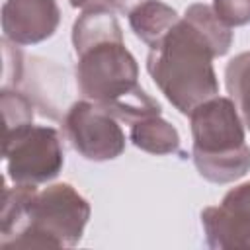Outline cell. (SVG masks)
<instances>
[{
	"label": "cell",
	"instance_id": "52a82bcc",
	"mask_svg": "<svg viewBox=\"0 0 250 250\" xmlns=\"http://www.w3.org/2000/svg\"><path fill=\"white\" fill-rule=\"evenodd\" d=\"M201 223L211 248L250 250V182L230 189L221 205L203 209Z\"/></svg>",
	"mask_w": 250,
	"mask_h": 250
},
{
	"label": "cell",
	"instance_id": "6da1fadb",
	"mask_svg": "<svg viewBox=\"0 0 250 250\" xmlns=\"http://www.w3.org/2000/svg\"><path fill=\"white\" fill-rule=\"evenodd\" d=\"M72 43L78 55L76 82L86 100L129 125L160 115L158 102L139 86L137 61L127 51L111 10H86L74 21Z\"/></svg>",
	"mask_w": 250,
	"mask_h": 250
},
{
	"label": "cell",
	"instance_id": "ba28073f",
	"mask_svg": "<svg viewBox=\"0 0 250 250\" xmlns=\"http://www.w3.org/2000/svg\"><path fill=\"white\" fill-rule=\"evenodd\" d=\"M57 0H6L2 6L4 39L16 45L45 41L59 27Z\"/></svg>",
	"mask_w": 250,
	"mask_h": 250
},
{
	"label": "cell",
	"instance_id": "9c48e42d",
	"mask_svg": "<svg viewBox=\"0 0 250 250\" xmlns=\"http://www.w3.org/2000/svg\"><path fill=\"white\" fill-rule=\"evenodd\" d=\"M178 14L170 6L158 0H145L129 14V23L139 39H143L150 49L156 47L170 29L178 23Z\"/></svg>",
	"mask_w": 250,
	"mask_h": 250
},
{
	"label": "cell",
	"instance_id": "5bb4252c",
	"mask_svg": "<svg viewBox=\"0 0 250 250\" xmlns=\"http://www.w3.org/2000/svg\"><path fill=\"white\" fill-rule=\"evenodd\" d=\"M213 12L229 27L244 25L250 21V0H213Z\"/></svg>",
	"mask_w": 250,
	"mask_h": 250
},
{
	"label": "cell",
	"instance_id": "7a4b0ae2",
	"mask_svg": "<svg viewBox=\"0 0 250 250\" xmlns=\"http://www.w3.org/2000/svg\"><path fill=\"white\" fill-rule=\"evenodd\" d=\"M215 57L211 43L182 18L150 49L146 68L168 102L189 115L199 104L219 94V82L213 70Z\"/></svg>",
	"mask_w": 250,
	"mask_h": 250
},
{
	"label": "cell",
	"instance_id": "9a60e30c",
	"mask_svg": "<svg viewBox=\"0 0 250 250\" xmlns=\"http://www.w3.org/2000/svg\"><path fill=\"white\" fill-rule=\"evenodd\" d=\"M145 0H105L107 10L111 12H123V14H131L139 4H143Z\"/></svg>",
	"mask_w": 250,
	"mask_h": 250
},
{
	"label": "cell",
	"instance_id": "8992f818",
	"mask_svg": "<svg viewBox=\"0 0 250 250\" xmlns=\"http://www.w3.org/2000/svg\"><path fill=\"white\" fill-rule=\"evenodd\" d=\"M62 129L72 148L88 160H113L125 150V135L117 117L90 100L70 105Z\"/></svg>",
	"mask_w": 250,
	"mask_h": 250
},
{
	"label": "cell",
	"instance_id": "5b68a950",
	"mask_svg": "<svg viewBox=\"0 0 250 250\" xmlns=\"http://www.w3.org/2000/svg\"><path fill=\"white\" fill-rule=\"evenodd\" d=\"M2 152L14 184H43L53 180L64 162L61 137L53 127L27 125L4 135Z\"/></svg>",
	"mask_w": 250,
	"mask_h": 250
},
{
	"label": "cell",
	"instance_id": "277c9868",
	"mask_svg": "<svg viewBox=\"0 0 250 250\" xmlns=\"http://www.w3.org/2000/svg\"><path fill=\"white\" fill-rule=\"evenodd\" d=\"M90 219L88 201L68 184H55L35 191L21 230L8 248H61L74 246Z\"/></svg>",
	"mask_w": 250,
	"mask_h": 250
},
{
	"label": "cell",
	"instance_id": "30bf717a",
	"mask_svg": "<svg viewBox=\"0 0 250 250\" xmlns=\"http://www.w3.org/2000/svg\"><path fill=\"white\" fill-rule=\"evenodd\" d=\"M131 141L135 146L150 154H170L180 146L178 131L160 115L143 117L131 123Z\"/></svg>",
	"mask_w": 250,
	"mask_h": 250
},
{
	"label": "cell",
	"instance_id": "2e32d148",
	"mask_svg": "<svg viewBox=\"0 0 250 250\" xmlns=\"http://www.w3.org/2000/svg\"><path fill=\"white\" fill-rule=\"evenodd\" d=\"M70 4L74 6V8H80V10H98V8H105L107 10V6H105V0H70Z\"/></svg>",
	"mask_w": 250,
	"mask_h": 250
},
{
	"label": "cell",
	"instance_id": "8fae6325",
	"mask_svg": "<svg viewBox=\"0 0 250 250\" xmlns=\"http://www.w3.org/2000/svg\"><path fill=\"white\" fill-rule=\"evenodd\" d=\"M213 47L215 55L221 57L229 51L230 43H232V31L229 25H225L217 14L213 12L211 6L207 4H193L186 10V16H184Z\"/></svg>",
	"mask_w": 250,
	"mask_h": 250
},
{
	"label": "cell",
	"instance_id": "4fadbf2b",
	"mask_svg": "<svg viewBox=\"0 0 250 250\" xmlns=\"http://www.w3.org/2000/svg\"><path fill=\"white\" fill-rule=\"evenodd\" d=\"M0 105H2V113H4V135L31 125V121H33V104L25 94L18 92L16 88L14 90L12 88H2Z\"/></svg>",
	"mask_w": 250,
	"mask_h": 250
},
{
	"label": "cell",
	"instance_id": "3957f363",
	"mask_svg": "<svg viewBox=\"0 0 250 250\" xmlns=\"http://www.w3.org/2000/svg\"><path fill=\"white\" fill-rule=\"evenodd\" d=\"M193 164L215 184L242 178L250 170V146L244 143V123L232 100L215 96L191 113Z\"/></svg>",
	"mask_w": 250,
	"mask_h": 250
},
{
	"label": "cell",
	"instance_id": "7c38bea8",
	"mask_svg": "<svg viewBox=\"0 0 250 250\" xmlns=\"http://www.w3.org/2000/svg\"><path fill=\"white\" fill-rule=\"evenodd\" d=\"M227 90L240 113L242 123L250 129V53L236 55L225 70Z\"/></svg>",
	"mask_w": 250,
	"mask_h": 250
}]
</instances>
